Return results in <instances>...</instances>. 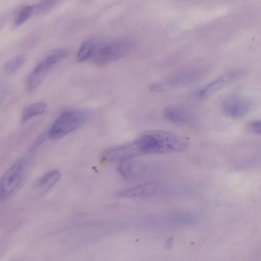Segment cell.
<instances>
[{"label": "cell", "mask_w": 261, "mask_h": 261, "mask_svg": "<svg viewBox=\"0 0 261 261\" xmlns=\"http://www.w3.org/2000/svg\"><path fill=\"white\" fill-rule=\"evenodd\" d=\"M142 154L170 153L182 151L188 146L185 137L170 131L145 132L136 140Z\"/></svg>", "instance_id": "obj_1"}, {"label": "cell", "mask_w": 261, "mask_h": 261, "mask_svg": "<svg viewBox=\"0 0 261 261\" xmlns=\"http://www.w3.org/2000/svg\"><path fill=\"white\" fill-rule=\"evenodd\" d=\"M96 45L91 57L92 62L98 66L113 63L125 56L130 50L133 43L128 38L111 42L96 40Z\"/></svg>", "instance_id": "obj_2"}, {"label": "cell", "mask_w": 261, "mask_h": 261, "mask_svg": "<svg viewBox=\"0 0 261 261\" xmlns=\"http://www.w3.org/2000/svg\"><path fill=\"white\" fill-rule=\"evenodd\" d=\"M28 160L20 159L14 163L0 178V202L13 195L22 185L26 176Z\"/></svg>", "instance_id": "obj_3"}, {"label": "cell", "mask_w": 261, "mask_h": 261, "mask_svg": "<svg viewBox=\"0 0 261 261\" xmlns=\"http://www.w3.org/2000/svg\"><path fill=\"white\" fill-rule=\"evenodd\" d=\"M87 118V113L82 110H69L63 112L53 123L48 132V136L53 139L62 138L81 127Z\"/></svg>", "instance_id": "obj_4"}, {"label": "cell", "mask_w": 261, "mask_h": 261, "mask_svg": "<svg viewBox=\"0 0 261 261\" xmlns=\"http://www.w3.org/2000/svg\"><path fill=\"white\" fill-rule=\"evenodd\" d=\"M204 72V68L200 67H188L174 73L164 83L152 84L150 88L153 91H162L166 88L188 86L201 79Z\"/></svg>", "instance_id": "obj_5"}, {"label": "cell", "mask_w": 261, "mask_h": 261, "mask_svg": "<svg viewBox=\"0 0 261 261\" xmlns=\"http://www.w3.org/2000/svg\"><path fill=\"white\" fill-rule=\"evenodd\" d=\"M247 71L244 68H236L227 71L203 86L198 92L201 99L206 98L229 84L243 77Z\"/></svg>", "instance_id": "obj_6"}, {"label": "cell", "mask_w": 261, "mask_h": 261, "mask_svg": "<svg viewBox=\"0 0 261 261\" xmlns=\"http://www.w3.org/2000/svg\"><path fill=\"white\" fill-rule=\"evenodd\" d=\"M252 100L246 97L233 95L226 98L222 102L224 114L232 118H240L245 116L251 109Z\"/></svg>", "instance_id": "obj_7"}, {"label": "cell", "mask_w": 261, "mask_h": 261, "mask_svg": "<svg viewBox=\"0 0 261 261\" xmlns=\"http://www.w3.org/2000/svg\"><path fill=\"white\" fill-rule=\"evenodd\" d=\"M142 155L139 146L136 141L111 147L105 150L102 158L111 161H124Z\"/></svg>", "instance_id": "obj_8"}, {"label": "cell", "mask_w": 261, "mask_h": 261, "mask_svg": "<svg viewBox=\"0 0 261 261\" xmlns=\"http://www.w3.org/2000/svg\"><path fill=\"white\" fill-rule=\"evenodd\" d=\"M163 115L168 121L180 125H190L195 123L196 117L190 109L180 105H172L164 110Z\"/></svg>", "instance_id": "obj_9"}, {"label": "cell", "mask_w": 261, "mask_h": 261, "mask_svg": "<svg viewBox=\"0 0 261 261\" xmlns=\"http://www.w3.org/2000/svg\"><path fill=\"white\" fill-rule=\"evenodd\" d=\"M162 187L156 182L142 184L123 190L119 195L124 197H144L156 195L161 192Z\"/></svg>", "instance_id": "obj_10"}, {"label": "cell", "mask_w": 261, "mask_h": 261, "mask_svg": "<svg viewBox=\"0 0 261 261\" xmlns=\"http://www.w3.org/2000/svg\"><path fill=\"white\" fill-rule=\"evenodd\" d=\"M53 66L45 58L38 64L27 80V88L29 91H34L40 85Z\"/></svg>", "instance_id": "obj_11"}, {"label": "cell", "mask_w": 261, "mask_h": 261, "mask_svg": "<svg viewBox=\"0 0 261 261\" xmlns=\"http://www.w3.org/2000/svg\"><path fill=\"white\" fill-rule=\"evenodd\" d=\"M60 172L57 169L47 171L37 180L35 188L40 192H46L53 187L59 180Z\"/></svg>", "instance_id": "obj_12"}, {"label": "cell", "mask_w": 261, "mask_h": 261, "mask_svg": "<svg viewBox=\"0 0 261 261\" xmlns=\"http://www.w3.org/2000/svg\"><path fill=\"white\" fill-rule=\"evenodd\" d=\"M47 106L44 102H38L27 106L23 110L21 121L25 122L31 118L43 113Z\"/></svg>", "instance_id": "obj_13"}, {"label": "cell", "mask_w": 261, "mask_h": 261, "mask_svg": "<svg viewBox=\"0 0 261 261\" xmlns=\"http://www.w3.org/2000/svg\"><path fill=\"white\" fill-rule=\"evenodd\" d=\"M43 10L40 4L27 6L22 8L17 13L14 19V24L20 25L31 17L34 13Z\"/></svg>", "instance_id": "obj_14"}, {"label": "cell", "mask_w": 261, "mask_h": 261, "mask_svg": "<svg viewBox=\"0 0 261 261\" xmlns=\"http://www.w3.org/2000/svg\"><path fill=\"white\" fill-rule=\"evenodd\" d=\"M96 40H88L84 42L78 50L76 61L84 62L91 58L96 47Z\"/></svg>", "instance_id": "obj_15"}, {"label": "cell", "mask_w": 261, "mask_h": 261, "mask_svg": "<svg viewBox=\"0 0 261 261\" xmlns=\"http://www.w3.org/2000/svg\"><path fill=\"white\" fill-rule=\"evenodd\" d=\"M25 58L22 55H17L8 60L4 65V70L8 73H13L23 65Z\"/></svg>", "instance_id": "obj_16"}, {"label": "cell", "mask_w": 261, "mask_h": 261, "mask_svg": "<svg viewBox=\"0 0 261 261\" xmlns=\"http://www.w3.org/2000/svg\"><path fill=\"white\" fill-rule=\"evenodd\" d=\"M70 55V51L64 48L55 49L49 52L45 59L53 65L66 58Z\"/></svg>", "instance_id": "obj_17"}, {"label": "cell", "mask_w": 261, "mask_h": 261, "mask_svg": "<svg viewBox=\"0 0 261 261\" xmlns=\"http://www.w3.org/2000/svg\"><path fill=\"white\" fill-rule=\"evenodd\" d=\"M248 130L255 134L260 135L261 130V122L260 120H253L247 124Z\"/></svg>", "instance_id": "obj_18"}, {"label": "cell", "mask_w": 261, "mask_h": 261, "mask_svg": "<svg viewBox=\"0 0 261 261\" xmlns=\"http://www.w3.org/2000/svg\"><path fill=\"white\" fill-rule=\"evenodd\" d=\"M45 138V135L42 134L39 137H38L36 140L34 141V143L33 144L31 149H35L37 148L43 142L44 139Z\"/></svg>", "instance_id": "obj_19"}, {"label": "cell", "mask_w": 261, "mask_h": 261, "mask_svg": "<svg viewBox=\"0 0 261 261\" xmlns=\"http://www.w3.org/2000/svg\"><path fill=\"white\" fill-rule=\"evenodd\" d=\"M8 91L7 86L0 83V103L6 96Z\"/></svg>", "instance_id": "obj_20"}, {"label": "cell", "mask_w": 261, "mask_h": 261, "mask_svg": "<svg viewBox=\"0 0 261 261\" xmlns=\"http://www.w3.org/2000/svg\"><path fill=\"white\" fill-rule=\"evenodd\" d=\"M55 0H42V3L47 6H49L50 4Z\"/></svg>", "instance_id": "obj_21"}, {"label": "cell", "mask_w": 261, "mask_h": 261, "mask_svg": "<svg viewBox=\"0 0 261 261\" xmlns=\"http://www.w3.org/2000/svg\"><path fill=\"white\" fill-rule=\"evenodd\" d=\"M84 1H90V0H84Z\"/></svg>", "instance_id": "obj_22"}]
</instances>
